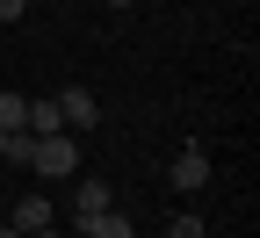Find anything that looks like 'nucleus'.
I'll return each instance as SVG.
<instances>
[{"mask_svg":"<svg viewBox=\"0 0 260 238\" xmlns=\"http://www.w3.org/2000/svg\"><path fill=\"white\" fill-rule=\"evenodd\" d=\"M29 174H44V181H73V174H80V130L29 138Z\"/></svg>","mask_w":260,"mask_h":238,"instance_id":"nucleus-1","label":"nucleus"},{"mask_svg":"<svg viewBox=\"0 0 260 238\" xmlns=\"http://www.w3.org/2000/svg\"><path fill=\"white\" fill-rule=\"evenodd\" d=\"M102 210H116V195H109V181H94V174H80V181H73V231H80L87 217H102Z\"/></svg>","mask_w":260,"mask_h":238,"instance_id":"nucleus-2","label":"nucleus"},{"mask_svg":"<svg viewBox=\"0 0 260 238\" xmlns=\"http://www.w3.org/2000/svg\"><path fill=\"white\" fill-rule=\"evenodd\" d=\"M58 116H65V130H94V123H102V101H94L87 87H65L58 94Z\"/></svg>","mask_w":260,"mask_h":238,"instance_id":"nucleus-3","label":"nucleus"},{"mask_svg":"<svg viewBox=\"0 0 260 238\" xmlns=\"http://www.w3.org/2000/svg\"><path fill=\"white\" fill-rule=\"evenodd\" d=\"M167 181H174L181 195H203V188H210V159H203V145H188V152L174 159V174H167Z\"/></svg>","mask_w":260,"mask_h":238,"instance_id":"nucleus-4","label":"nucleus"},{"mask_svg":"<svg viewBox=\"0 0 260 238\" xmlns=\"http://www.w3.org/2000/svg\"><path fill=\"white\" fill-rule=\"evenodd\" d=\"M73 238H138V231H130V217H123V210H102V217H87Z\"/></svg>","mask_w":260,"mask_h":238,"instance_id":"nucleus-5","label":"nucleus"},{"mask_svg":"<svg viewBox=\"0 0 260 238\" xmlns=\"http://www.w3.org/2000/svg\"><path fill=\"white\" fill-rule=\"evenodd\" d=\"M44 224H51V202L44 195H22L15 202V231H44Z\"/></svg>","mask_w":260,"mask_h":238,"instance_id":"nucleus-6","label":"nucleus"},{"mask_svg":"<svg viewBox=\"0 0 260 238\" xmlns=\"http://www.w3.org/2000/svg\"><path fill=\"white\" fill-rule=\"evenodd\" d=\"M22 116H29V94L8 87V94H0V130H22Z\"/></svg>","mask_w":260,"mask_h":238,"instance_id":"nucleus-7","label":"nucleus"},{"mask_svg":"<svg viewBox=\"0 0 260 238\" xmlns=\"http://www.w3.org/2000/svg\"><path fill=\"white\" fill-rule=\"evenodd\" d=\"M203 231H210L203 217H174V224H167V238H203Z\"/></svg>","mask_w":260,"mask_h":238,"instance_id":"nucleus-8","label":"nucleus"},{"mask_svg":"<svg viewBox=\"0 0 260 238\" xmlns=\"http://www.w3.org/2000/svg\"><path fill=\"white\" fill-rule=\"evenodd\" d=\"M29 15V0H0V22H22Z\"/></svg>","mask_w":260,"mask_h":238,"instance_id":"nucleus-9","label":"nucleus"},{"mask_svg":"<svg viewBox=\"0 0 260 238\" xmlns=\"http://www.w3.org/2000/svg\"><path fill=\"white\" fill-rule=\"evenodd\" d=\"M0 238H29V231H15V224H0Z\"/></svg>","mask_w":260,"mask_h":238,"instance_id":"nucleus-10","label":"nucleus"},{"mask_svg":"<svg viewBox=\"0 0 260 238\" xmlns=\"http://www.w3.org/2000/svg\"><path fill=\"white\" fill-rule=\"evenodd\" d=\"M29 238H65V231H51V224H44V231H29Z\"/></svg>","mask_w":260,"mask_h":238,"instance_id":"nucleus-11","label":"nucleus"},{"mask_svg":"<svg viewBox=\"0 0 260 238\" xmlns=\"http://www.w3.org/2000/svg\"><path fill=\"white\" fill-rule=\"evenodd\" d=\"M0 159H8V130H0Z\"/></svg>","mask_w":260,"mask_h":238,"instance_id":"nucleus-12","label":"nucleus"},{"mask_svg":"<svg viewBox=\"0 0 260 238\" xmlns=\"http://www.w3.org/2000/svg\"><path fill=\"white\" fill-rule=\"evenodd\" d=\"M109 8H130V0H109Z\"/></svg>","mask_w":260,"mask_h":238,"instance_id":"nucleus-13","label":"nucleus"}]
</instances>
